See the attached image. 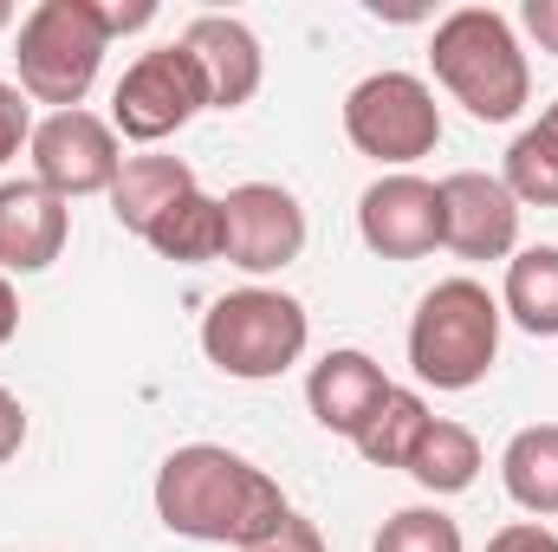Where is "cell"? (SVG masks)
Instances as JSON below:
<instances>
[{
  "mask_svg": "<svg viewBox=\"0 0 558 552\" xmlns=\"http://www.w3.org/2000/svg\"><path fill=\"white\" fill-rule=\"evenodd\" d=\"M403 475L416 481L422 494H435V501H441V494H468L474 475H481V442H474V429L435 416V422L422 429L416 455L403 461Z\"/></svg>",
  "mask_w": 558,
  "mask_h": 552,
  "instance_id": "obj_18",
  "label": "cell"
},
{
  "mask_svg": "<svg viewBox=\"0 0 558 552\" xmlns=\"http://www.w3.org/2000/svg\"><path fill=\"white\" fill-rule=\"evenodd\" d=\"M487 552H558V533L539 527V520H507V527L487 540Z\"/></svg>",
  "mask_w": 558,
  "mask_h": 552,
  "instance_id": "obj_24",
  "label": "cell"
},
{
  "mask_svg": "<svg viewBox=\"0 0 558 552\" xmlns=\"http://www.w3.org/2000/svg\"><path fill=\"white\" fill-rule=\"evenodd\" d=\"M344 137L384 169H410L441 143V105L416 72H371L344 98Z\"/></svg>",
  "mask_w": 558,
  "mask_h": 552,
  "instance_id": "obj_6",
  "label": "cell"
},
{
  "mask_svg": "<svg viewBox=\"0 0 558 552\" xmlns=\"http://www.w3.org/2000/svg\"><path fill=\"white\" fill-rule=\"evenodd\" d=\"M20 442H26V410H20L13 391H0V468L20 455Z\"/></svg>",
  "mask_w": 558,
  "mask_h": 552,
  "instance_id": "obj_28",
  "label": "cell"
},
{
  "mask_svg": "<svg viewBox=\"0 0 558 552\" xmlns=\"http://www.w3.org/2000/svg\"><path fill=\"white\" fill-rule=\"evenodd\" d=\"M384 397H390V377H384V364L371 351H325L312 364V377H305L312 422L331 429V435H344V442H357V429L377 416Z\"/></svg>",
  "mask_w": 558,
  "mask_h": 552,
  "instance_id": "obj_14",
  "label": "cell"
},
{
  "mask_svg": "<svg viewBox=\"0 0 558 552\" xmlns=\"http://www.w3.org/2000/svg\"><path fill=\"white\" fill-rule=\"evenodd\" d=\"M20 143H33V98L0 79V169L20 156Z\"/></svg>",
  "mask_w": 558,
  "mask_h": 552,
  "instance_id": "obj_23",
  "label": "cell"
},
{
  "mask_svg": "<svg viewBox=\"0 0 558 552\" xmlns=\"http://www.w3.org/2000/svg\"><path fill=\"white\" fill-rule=\"evenodd\" d=\"M507 195L520 208H558V137H546L539 124H526L513 149H507Z\"/></svg>",
  "mask_w": 558,
  "mask_h": 552,
  "instance_id": "obj_21",
  "label": "cell"
},
{
  "mask_svg": "<svg viewBox=\"0 0 558 552\" xmlns=\"http://www.w3.org/2000/svg\"><path fill=\"white\" fill-rule=\"evenodd\" d=\"M286 494L279 481L221 448V442H189V448H169L162 468H156V520L175 533V540H202V547H260L267 533L286 527Z\"/></svg>",
  "mask_w": 558,
  "mask_h": 552,
  "instance_id": "obj_1",
  "label": "cell"
},
{
  "mask_svg": "<svg viewBox=\"0 0 558 552\" xmlns=\"http://www.w3.org/2000/svg\"><path fill=\"white\" fill-rule=\"evenodd\" d=\"M539 131H546V137H558V98L546 105V118H539Z\"/></svg>",
  "mask_w": 558,
  "mask_h": 552,
  "instance_id": "obj_30",
  "label": "cell"
},
{
  "mask_svg": "<svg viewBox=\"0 0 558 552\" xmlns=\"http://www.w3.org/2000/svg\"><path fill=\"white\" fill-rule=\"evenodd\" d=\"M72 235V202H59L52 189L26 182H0V274H46L65 254Z\"/></svg>",
  "mask_w": 558,
  "mask_h": 552,
  "instance_id": "obj_13",
  "label": "cell"
},
{
  "mask_svg": "<svg viewBox=\"0 0 558 552\" xmlns=\"http://www.w3.org/2000/svg\"><path fill=\"white\" fill-rule=\"evenodd\" d=\"M195 111H208V79L202 65L189 59V46H156V52H137L111 92V131L131 143H162L175 137Z\"/></svg>",
  "mask_w": 558,
  "mask_h": 552,
  "instance_id": "obj_7",
  "label": "cell"
},
{
  "mask_svg": "<svg viewBox=\"0 0 558 552\" xmlns=\"http://www.w3.org/2000/svg\"><path fill=\"white\" fill-rule=\"evenodd\" d=\"M221 221H228V267H241V274H279L305 254V208L279 182L228 189Z\"/></svg>",
  "mask_w": 558,
  "mask_h": 552,
  "instance_id": "obj_10",
  "label": "cell"
},
{
  "mask_svg": "<svg viewBox=\"0 0 558 552\" xmlns=\"http://www.w3.org/2000/svg\"><path fill=\"white\" fill-rule=\"evenodd\" d=\"M13 20H20V13H13V0H0V33H7Z\"/></svg>",
  "mask_w": 558,
  "mask_h": 552,
  "instance_id": "obj_31",
  "label": "cell"
},
{
  "mask_svg": "<svg viewBox=\"0 0 558 552\" xmlns=\"http://www.w3.org/2000/svg\"><path fill=\"white\" fill-rule=\"evenodd\" d=\"M105 52H111V33L98 20V0H39L13 33L20 92L52 111H85V92L98 85Z\"/></svg>",
  "mask_w": 558,
  "mask_h": 552,
  "instance_id": "obj_4",
  "label": "cell"
},
{
  "mask_svg": "<svg viewBox=\"0 0 558 552\" xmlns=\"http://www.w3.org/2000/svg\"><path fill=\"white\" fill-rule=\"evenodd\" d=\"M98 20H105V33L118 39V33H137L156 20V0H98Z\"/></svg>",
  "mask_w": 558,
  "mask_h": 552,
  "instance_id": "obj_26",
  "label": "cell"
},
{
  "mask_svg": "<svg viewBox=\"0 0 558 552\" xmlns=\"http://www.w3.org/2000/svg\"><path fill=\"white\" fill-rule=\"evenodd\" d=\"M441 189V248L461 261H513L520 254V202L487 169H454Z\"/></svg>",
  "mask_w": 558,
  "mask_h": 552,
  "instance_id": "obj_11",
  "label": "cell"
},
{
  "mask_svg": "<svg viewBox=\"0 0 558 552\" xmlns=\"http://www.w3.org/2000/svg\"><path fill=\"white\" fill-rule=\"evenodd\" d=\"M500 481H507L513 507H526L533 520H558V422H533L507 442Z\"/></svg>",
  "mask_w": 558,
  "mask_h": 552,
  "instance_id": "obj_17",
  "label": "cell"
},
{
  "mask_svg": "<svg viewBox=\"0 0 558 552\" xmlns=\"http://www.w3.org/2000/svg\"><path fill=\"white\" fill-rule=\"evenodd\" d=\"M26 156H33L39 189H52L59 202H78V195H111L124 169V137L98 111H46L33 124Z\"/></svg>",
  "mask_w": 558,
  "mask_h": 552,
  "instance_id": "obj_8",
  "label": "cell"
},
{
  "mask_svg": "<svg viewBox=\"0 0 558 552\" xmlns=\"http://www.w3.org/2000/svg\"><path fill=\"white\" fill-rule=\"evenodd\" d=\"M371 552H461V527L441 507H403V514L384 520Z\"/></svg>",
  "mask_w": 558,
  "mask_h": 552,
  "instance_id": "obj_22",
  "label": "cell"
},
{
  "mask_svg": "<svg viewBox=\"0 0 558 552\" xmlns=\"http://www.w3.org/2000/svg\"><path fill=\"white\" fill-rule=\"evenodd\" d=\"M500 325L507 312L481 279H435L410 319V371L435 391H474L500 358Z\"/></svg>",
  "mask_w": 558,
  "mask_h": 552,
  "instance_id": "obj_3",
  "label": "cell"
},
{
  "mask_svg": "<svg viewBox=\"0 0 558 552\" xmlns=\"http://www.w3.org/2000/svg\"><path fill=\"white\" fill-rule=\"evenodd\" d=\"M435 416L422 404V391H403V384H390V397L377 404V416L357 429V455L371 461V468H403L410 455H416L422 429H428Z\"/></svg>",
  "mask_w": 558,
  "mask_h": 552,
  "instance_id": "obj_20",
  "label": "cell"
},
{
  "mask_svg": "<svg viewBox=\"0 0 558 552\" xmlns=\"http://www.w3.org/2000/svg\"><path fill=\"white\" fill-rule=\"evenodd\" d=\"M182 46L208 79V111H241L267 79V52L234 13H195L182 26Z\"/></svg>",
  "mask_w": 558,
  "mask_h": 552,
  "instance_id": "obj_12",
  "label": "cell"
},
{
  "mask_svg": "<svg viewBox=\"0 0 558 552\" xmlns=\"http://www.w3.org/2000/svg\"><path fill=\"white\" fill-rule=\"evenodd\" d=\"M428 65L441 92L474 118V124H513L533 98V65L494 7H454L428 33Z\"/></svg>",
  "mask_w": 558,
  "mask_h": 552,
  "instance_id": "obj_2",
  "label": "cell"
},
{
  "mask_svg": "<svg viewBox=\"0 0 558 552\" xmlns=\"http://www.w3.org/2000/svg\"><path fill=\"white\" fill-rule=\"evenodd\" d=\"M162 261L175 267H208V261H228V221H221V195H202L189 189L149 235H143Z\"/></svg>",
  "mask_w": 558,
  "mask_h": 552,
  "instance_id": "obj_16",
  "label": "cell"
},
{
  "mask_svg": "<svg viewBox=\"0 0 558 552\" xmlns=\"http://www.w3.org/2000/svg\"><path fill=\"white\" fill-rule=\"evenodd\" d=\"M520 20H526V33L539 39V52H553L558 59V0H526Z\"/></svg>",
  "mask_w": 558,
  "mask_h": 552,
  "instance_id": "obj_27",
  "label": "cell"
},
{
  "mask_svg": "<svg viewBox=\"0 0 558 552\" xmlns=\"http://www.w3.org/2000/svg\"><path fill=\"white\" fill-rule=\"evenodd\" d=\"M13 332H20V292H13V279L0 274V345H13Z\"/></svg>",
  "mask_w": 558,
  "mask_h": 552,
  "instance_id": "obj_29",
  "label": "cell"
},
{
  "mask_svg": "<svg viewBox=\"0 0 558 552\" xmlns=\"http://www.w3.org/2000/svg\"><path fill=\"white\" fill-rule=\"evenodd\" d=\"M312 345V319L292 292L279 286H241V292H221L202 319V358L221 371V377H241V384H267L286 377Z\"/></svg>",
  "mask_w": 558,
  "mask_h": 552,
  "instance_id": "obj_5",
  "label": "cell"
},
{
  "mask_svg": "<svg viewBox=\"0 0 558 552\" xmlns=\"http://www.w3.org/2000/svg\"><path fill=\"white\" fill-rule=\"evenodd\" d=\"M189 189H195V169L182 156H124V169L111 182V215H118V228L149 235Z\"/></svg>",
  "mask_w": 558,
  "mask_h": 552,
  "instance_id": "obj_15",
  "label": "cell"
},
{
  "mask_svg": "<svg viewBox=\"0 0 558 552\" xmlns=\"http://www.w3.org/2000/svg\"><path fill=\"white\" fill-rule=\"evenodd\" d=\"M247 552H325V533H318L312 520L286 514V527H279V533H267L260 547H247Z\"/></svg>",
  "mask_w": 558,
  "mask_h": 552,
  "instance_id": "obj_25",
  "label": "cell"
},
{
  "mask_svg": "<svg viewBox=\"0 0 558 552\" xmlns=\"http://www.w3.org/2000/svg\"><path fill=\"white\" fill-rule=\"evenodd\" d=\"M500 312L533 338H558V248H520L507 261Z\"/></svg>",
  "mask_w": 558,
  "mask_h": 552,
  "instance_id": "obj_19",
  "label": "cell"
},
{
  "mask_svg": "<svg viewBox=\"0 0 558 552\" xmlns=\"http://www.w3.org/2000/svg\"><path fill=\"white\" fill-rule=\"evenodd\" d=\"M357 235L377 261H422L441 248V189L416 169H390L357 195Z\"/></svg>",
  "mask_w": 558,
  "mask_h": 552,
  "instance_id": "obj_9",
  "label": "cell"
}]
</instances>
